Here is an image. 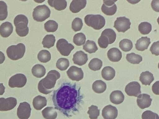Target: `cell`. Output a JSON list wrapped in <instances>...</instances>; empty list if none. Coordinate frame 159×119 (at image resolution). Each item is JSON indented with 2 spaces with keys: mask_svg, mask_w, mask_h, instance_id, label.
Listing matches in <instances>:
<instances>
[{
  "mask_svg": "<svg viewBox=\"0 0 159 119\" xmlns=\"http://www.w3.org/2000/svg\"><path fill=\"white\" fill-rule=\"evenodd\" d=\"M80 88L75 83L62 84L53 92L52 100L55 108L68 117L78 112L83 98L80 91Z\"/></svg>",
  "mask_w": 159,
  "mask_h": 119,
  "instance_id": "cell-1",
  "label": "cell"
},
{
  "mask_svg": "<svg viewBox=\"0 0 159 119\" xmlns=\"http://www.w3.org/2000/svg\"><path fill=\"white\" fill-rule=\"evenodd\" d=\"M60 77V74L56 70L50 71L45 77L40 81L38 85L39 91L41 93L47 95L53 90L57 80Z\"/></svg>",
  "mask_w": 159,
  "mask_h": 119,
  "instance_id": "cell-2",
  "label": "cell"
},
{
  "mask_svg": "<svg viewBox=\"0 0 159 119\" xmlns=\"http://www.w3.org/2000/svg\"><path fill=\"white\" fill-rule=\"evenodd\" d=\"M14 23L16 27V31L18 36L23 37L28 34V20L26 16L22 14L18 15L14 19Z\"/></svg>",
  "mask_w": 159,
  "mask_h": 119,
  "instance_id": "cell-3",
  "label": "cell"
},
{
  "mask_svg": "<svg viewBox=\"0 0 159 119\" xmlns=\"http://www.w3.org/2000/svg\"><path fill=\"white\" fill-rule=\"evenodd\" d=\"M85 23L95 30L102 29L105 24L104 18L100 15L89 14L84 17Z\"/></svg>",
  "mask_w": 159,
  "mask_h": 119,
  "instance_id": "cell-4",
  "label": "cell"
},
{
  "mask_svg": "<svg viewBox=\"0 0 159 119\" xmlns=\"http://www.w3.org/2000/svg\"><path fill=\"white\" fill-rule=\"evenodd\" d=\"M25 51V47L22 43L16 45H11L7 49L6 53L8 57L13 60H16L22 58Z\"/></svg>",
  "mask_w": 159,
  "mask_h": 119,
  "instance_id": "cell-5",
  "label": "cell"
},
{
  "mask_svg": "<svg viewBox=\"0 0 159 119\" xmlns=\"http://www.w3.org/2000/svg\"><path fill=\"white\" fill-rule=\"evenodd\" d=\"M51 11L48 7L44 4L39 5L34 9L32 13L33 19L38 22H43L48 18Z\"/></svg>",
  "mask_w": 159,
  "mask_h": 119,
  "instance_id": "cell-6",
  "label": "cell"
},
{
  "mask_svg": "<svg viewBox=\"0 0 159 119\" xmlns=\"http://www.w3.org/2000/svg\"><path fill=\"white\" fill-rule=\"evenodd\" d=\"M56 47L60 53L64 56H68L74 46L69 43L66 39L61 38L58 40L56 43Z\"/></svg>",
  "mask_w": 159,
  "mask_h": 119,
  "instance_id": "cell-7",
  "label": "cell"
},
{
  "mask_svg": "<svg viewBox=\"0 0 159 119\" xmlns=\"http://www.w3.org/2000/svg\"><path fill=\"white\" fill-rule=\"evenodd\" d=\"M26 82L27 78L24 74L17 73L9 79L8 85L11 88H21L25 85Z\"/></svg>",
  "mask_w": 159,
  "mask_h": 119,
  "instance_id": "cell-8",
  "label": "cell"
},
{
  "mask_svg": "<svg viewBox=\"0 0 159 119\" xmlns=\"http://www.w3.org/2000/svg\"><path fill=\"white\" fill-rule=\"evenodd\" d=\"M131 24L129 19L125 16L120 17L117 18L113 27L118 32L125 33L130 28Z\"/></svg>",
  "mask_w": 159,
  "mask_h": 119,
  "instance_id": "cell-9",
  "label": "cell"
},
{
  "mask_svg": "<svg viewBox=\"0 0 159 119\" xmlns=\"http://www.w3.org/2000/svg\"><path fill=\"white\" fill-rule=\"evenodd\" d=\"M31 109L30 105L26 102L20 103L17 108V114L20 119H28L30 116Z\"/></svg>",
  "mask_w": 159,
  "mask_h": 119,
  "instance_id": "cell-10",
  "label": "cell"
},
{
  "mask_svg": "<svg viewBox=\"0 0 159 119\" xmlns=\"http://www.w3.org/2000/svg\"><path fill=\"white\" fill-rule=\"evenodd\" d=\"M16 98L10 97L7 98H0V111H7L13 109L16 105Z\"/></svg>",
  "mask_w": 159,
  "mask_h": 119,
  "instance_id": "cell-11",
  "label": "cell"
},
{
  "mask_svg": "<svg viewBox=\"0 0 159 119\" xmlns=\"http://www.w3.org/2000/svg\"><path fill=\"white\" fill-rule=\"evenodd\" d=\"M66 73L69 77L73 81L78 82L84 77V73L82 69L75 66L70 67Z\"/></svg>",
  "mask_w": 159,
  "mask_h": 119,
  "instance_id": "cell-12",
  "label": "cell"
},
{
  "mask_svg": "<svg viewBox=\"0 0 159 119\" xmlns=\"http://www.w3.org/2000/svg\"><path fill=\"white\" fill-rule=\"evenodd\" d=\"M125 91L129 96L137 97L141 93V86L137 82H131L126 86Z\"/></svg>",
  "mask_w": 159,
  "mask_h": 119,
  "instance_id": "cell-13",
  "label": "cell"
},
{
  "mask_svg": "<svg viewBox=\"0 0 159 119\" xmlns=\"http://www.w3.org/2000/svg\"><path fill=\"white\" fill-rule=\"evenodd\" d=\"M102 115L104 119H115L118 115V110L115 107L108 105L102 109Z\"/></svg>",
  "mask_w": 159,
  "mask_h": 119,
  "instance_id": "cell-14",
  "label": "cell"
},
{
  "mask_svg": "<svg viewBox=\"0 0 159 119\" xmlns=\"http://www.w3.org/2000/svg\"><path fill=\"white\" fill-rule=\"evenodd\" d=\"M152 100L150 95L146 94H142L137 96V105L142 109L148 108L151 105Z\"/></svg>",
  "mask_w": 159,
  "mask_h": 119,
  "instance_id": "cell-15",
  "label": "cell"
},
{
  "mask_svg": "<svg viewBox=\"0 0 159 119\" xmlns=\"http://www.w3.org/2000/svg\"><path fill=\"white\" fill-rule=\"evenodd\" d=\"M74 63L79 66L85 64L88 60V55L82 51H77L73 55Z\"/></svg>",
  "mask_w": 159,
  "mask_h": 119,
  "instance_id": "cell-16",
  "label": "cell"
},
{
  "mask_svg": "<svg viewBox=\"0 0 159 119\" xmlns=\"http://www.w3.org/2000/svg\"><path fill=\"white\" fill-rule=\"evenodd\" d=\"M87 1L85 0H73L70 3L69 9L73 13H77L86 6Z\"/></svg>",
  "mask_w": 159,
  "mask_h": 119,
  "instance_id": "cell-17",
  "label": "cell"
},
{
  "mask_svg": "<svg viewBox=\"0 0 159 119\" xmlns=\"http://www.w3.org/2000/svg\"><path fill=\"white\" fill-rule=\"evenodd\" d=\"M107 56L110 60L113 62L119 61L122 57V53L117 48L113 47L110 49L107 53Z\"/></svg>",
  "mask_w": 159,
  "mask_h": 119,
  "instance_id": "cell-18",
  "label": "cell"
},
{
  "mask_svg": "<svg viewBox=\"0 0 159 119\" xmlns=\"http://www.w3.org/2000/svg\"><path fill=\"white\" fill-rule=\"evenodd\" d=\"M13 26L11 23L6 21L0 26V34L3 37H7L12 33Z\"/></svg>",
  "mask_w": 159,
  "mask_h": 119,
  "instance_id": "cell-19",
  "label": "cell"
},
{
  "mask_svg": "<svg viewBox=\"0 0 159 119\" xmlns=\"http://www.w3.org/2000/svg\"><path fill=\"white\" fill-rule=\"evenodd\" d=\"M124 98L123 93L119 90L113 91L110 95V101L115 104H119L122 103Z\"/></svg>",
  "mask_w": 159,
  "mask_h": 119,
  "instance_id": "cell-20",
  "label": "cell"
},
{
  "mask_svg": "<svg viewBox=\"0 0 159 119\" xmlns=\"http://www.w3.org/2000/svg\"><path fill=\"white\" fill-rule=\"evenodd\" d=\"M150 43V38L142 37L137 41L135 44V48L138 51H143L148 48Z\"/></svg>",
  "mask_w": 159,
  "mask_h": 119,
  "instance_id": "cell-21",
  "label": "cell"
},
{
  "mask_svg": "<svg viewBox=\"0 0 159 119\" xmlns=\"http://www.w3.org/2000/svg\"><path fill=\"white\" fill-rule=\"evenodd\" d=\"M47 100L44 96L39 95L34 98L33 101V105L34 108L37 110H40L46 106Z\"/></svg>",
  "mask_w": 159,
  "mask_h": 119,
  "instance_id": "cell-22",
  "label": "cell"
},
{
  "mask_svg": "<svg viewBox=\"0 0 159 119\" xmlns=\"http://www.w3.org/2000/svg\"><path fill=\"white\" fill-rule=\"evenodd\" d=\"M154 79L153 74L149 71L142 72L140 75L139 80L143 85H150Z\"/></svg>",
  "mask_w": 159,
  "mask_h": 119,
  "instance_id": "cell-23",
  "label": "cell"
},
{
  "mask_svg": "<svg viewBox=\"0 0 159 119\" xmlns=\"http://www.w3.org/2000/svg\"><path fill=\"white\" fill-rule=\"evenodd\" d=\"M116 72L111 66H107L103 68L101 72L102 77L107 81L112 79L115 77Z\"/></svg>",
  "mask_w": 159,
  "mask_h": 119,
  "instance_id": "cell-24",
  "label": "cell"
},
{
  "mask_svg": "<svg viewBox=\"0 0 159 119\" xmlns=\"http://www.w3.org/2000/svg\"><path fill=\"white\" fill-rule=\"evenodd\" d=\"M48 2L50 6L57 11L63 10L67 7V2L65 0H48Z\"/></svg>",
  "mask_w": 159,
  "mask_h": 119,
  "instance_id": "cell-25",
  "label": "cell"
},
{
  "mask_svg": "<svg viewBox=\"0 0 159 119\" xmlns=\"http://www.w3.org/2000/svg\"><path fill=\"white\" fill-rule=\"evenodd\" d=\"M42 113L45 119H55L57 115L56 109L51 107L45 108L42 111Z\"/></svg>",
  "mask_w": 159,
  "mask_h": 119,
  "instance_id": "cell-26",
  "label": "cell"
},
{
  "mask_svg": "<svg viewBox=\"0 0 159 119\" xmlns=\"http://www.w3.org/2000/svg\"><path fill=\"white\" fill-rule=\"evenodd\" d=\"M31 72L33 75L37 78H41L44 76L46 72L45 68L40 64H36L32 68Z\"/></svg>",
  "mask_w": 159,
  "mask_h": 119,
  "instance_id": "cell-27",
  "label": "cell"
},
{
  "mask_svg": "<svg viewBox=\"0 0 159 119\" xmlns=\"http://www.w3.org/2000/svg\"><path fill=\"white\" fill-rule=\"evenodd\" d=\"M93 90L97 93H102L104 92L107 88L106 83L101 80H97L92 84Z\"/></svg>",
  "mask_w": 159,
  "mask_h": 119,
  "instance_id": "cell-28",
  "label": "cell"
},
{
  "mask_svg": "<svg viewBox=\"0 0 159 119\" xmlns=\"http://www.w3.org/2000/svg\"><path fill=\"white\" fill-rule=\"evenodd\" d=\"M56 41L55 37L52 34L46 35L42 42L43 47L49 49L53 46Z\"/></svg>",
  "mask_w": 159,
  "mask_h": 119,
  "instance_id": "cell-29",
  "label": "cell"
},
{
  "mask_svg": "<svg viewBox=\"0 0 159 119\" xmlns=\"http://www.w3.org/2000/svg\"><path fill=\"white\" fill-rule=\"evenodd\" d=\"M83 49L86 52L91 54L96 52L98 48L94 41L88 40L83 45Z\"/></svg>",
  "mask_w": 159,
  "mask_h": 119,
  "instance_id": "cell-30",
  "label": "cell"
},
{
  "mask_svg": "<svg viewBox=\"0 0 159 119\" xmlns=\"http://www.w3.org/2000/svg\"><path fill=\"white\" fill-rule=\"evenodd\" d=\"M126 59L129 63L133 64H138L142 60V57L140 55L131 53L126 55Z\"/></svg>",
  "mask_w": 159,
  "mask_h": 119,
  "instance_id": "cell-31",
  "label": "cell"
},
{
  "mask_svg": "<svg viewBox=\"0 0 159 119\" xmlns=\"http://www.w3.org/2000/svg\"><path fill=\"white\" fill-rule=\"evenodd\" d=\"M119 46L121 50L125 52L130 51L133 47L132 41L128 39H124L120 42Z\"/></svg>",
  "mask_w": 159,
  "mask_h": 119,
  "instance_id": "cell-32",
  "label": "cell"
},
{
  "mask_svg": "<svg viewBox=\"0 0 159 119\" xmlns=\"http://www.w3.org/2000/svg\"><path fill=\"white\" fill-rule=\"evenodd\" d=\"M102 65V60L98 58H94L91 60L88 64L89 68L93 71L99 70Z\"/></svg>",
  "mask_w": 159,
  "mask_h": 119,
  "instance_id": "cell-33",
  "label": "cell"
},
{
  "mask_svg": "<svg viewBox=\"0 0 159 119\" xmlns=\"http://www.w3.org/2000/svg\"><path fill=\"white\" fill-rule=\"evenodd\" d=\"M152 29V25L147 22H142L138 26V30L143 35L149 34Z\"/></svg>",
  "mask_w": 159,
  "mask_h": 119,
  "instance_id": "cell-34",
  "label": "cell"
},
{
  "mask_svg": "<svg viewBox=\"0 0 159 119\" xmlns=\"http://www.w3.org/2000/svg\"><path fill=\"white\" fill-rule=\"evenodd\" d=\"M37 57L40 62L45 63L50 60L51 55L48 51L45 50H42L39 52Z\"/></svg>",
  "mask_w": 159,
  "mask_h": 119,
  "instance_id": "cell-35",
  "label": "cell"
},
{
  "mask_svg": "<svg viewBox=\"0 0 159 119\" xmlns=\"http://www.w3.org/2000/svg\"><path fill=\"white\" fill-rule=\"evenodd\" d=\"M44 29L48 32H55L58 28V24L55 21L53 20H49L44 24Z\"/></svg>",
  "mask_w": 159,
  "mask_h": 119,
  "instance_id": "cell-36",
  "label": "cell"
},
{
  "mask_svg": "<svg viewBox=\"0 0 159 119\" xmlns=\"http://www.w3.org/2000/svg\"><path fill=\"white\" fill-rule=\"evenodd\" d=\"M101 34L106 36L108 38L109 44L113 43L116 38V34L115 32L112 29H106Z\"/></svg>",
  "mask_w": 159,
  "mask_h": 119,
  "instance_id": "cell-37",
  "label": "cell"
},
{
  "mask_svg": "<svg viewBox=\"0 0 159 119\" xmlns=\"http://www.w3.org/2000/svg\"><path fill=\"white\" fill-rule=\"evenodd\" d=\"M117 9V7L115 4L111 6L108 7L103 3L101 7L102 12L107 15H114L116 12Z\"/></svg>",
  "mask_w": 159,
  "mask_h": 119,
  "instance_id": "cell-38",
  "label": "cell"
},
{
  "mask_svg": "<svg viewBox=\"0 0 159 119\" xmlns=\"http://www.w3.org/2000/svg\"><path fill=\"white\" fill-rule=\"evenodd\" d=\"M69 66V61L68 59L65 58L59 59L57 61L56 64L57 68L61 71L66 70Z\"/></svg>",
  "mask_w": 159,
  "mask_h": 119,
  "instance_id": "cell-39",
  "label": "cell"
},
{
  "mask_svg": "<svg viewBox=\"0 0 159 119\" xmlns=\"http://www.w3.org/2000/svg\"><path fill=\"white\" fill-rule=\"evenodd\" d=\"M86 38L85 35L82 33L76 34L73 38V42L77 46H81L85 42Z\"/></svg>",
  "mask_w": 159,
  "mask_h": 119,
  "instance_id": "cell-40",
  "label": "cell"
},
{
  "mask_svg": "<svg viewBox=\"0 0 159 119\" xmlns=\"http://www.w3.org/2000/svg\"><path fill=\"white\" fill-rule=\"evenodd\" d=\"M88 108L87 113L89 115L90 119H97L100 114V110L98 109V107L92 105Z\"/></svg>",
  "mask_w": 159,
  "mask_h": 119,
  "instance_id": "cell-41",
  "label": "cell"
},
{
  "mask_svg": "<svg viewBox=\"0 0 159 119\" xmlns=\"http://www.w3.org/2000/svg\"><path fill=\"white\" fill-rule=\"evenodd\" d=\"M7 6L3 1H0V20L2 21L6 19L8 15Z\"/></svg>",
  "mask_w": 159,
  "mask_h": 119,
  "instance_id": "cell-42",
  "label": "cell"
},
{
  "mask_svg": "<svg viewBox=\"0 0 159 119\" xmlns=\"http://www.w3.org/2000/svg\"><path fill=\"white\" fill-rule=\"evenodd\" d=\"M83 25L81 19L76 17L74 19L72 23L71 27L75 32L80 31Z\"/></svg>",
  "mask_w": 159,
  "mask_h": 119,
  "instance_id": "cell-43",
  "label": "cell"
},
{
  "mask_svg": "<svg viewBox=\"0 0 159 119\" xmlns=\"http://www.w3.org/2000/svg\"><path fill=\"white\" fill-rule=\"evenodd\" d=\"M142 119H159L158 115L150 110L144 112L142 115Z\"/></svg>",
  "mask_w": 159,
  "mask_h": 119,
  "instance_id": "cell-44",
  "label": "cell"
},
{
  "mask_svg": "<svg viewBox=\"0 0 159 119\" xmlns=\"http://www.w3.org/2000/svg\"><path fill=\"white\" fill-rule=\"evenodd\" d=\"M98 43L99 46L101 48H106L109 44L108 37L105 35L101 34V35L98 40Z\"/></svg>",
  "mask_w": 159,
  "mask_h": 119,
  "instance_id": "cell-45",
  "label": "cell"
},
{
  "mask_svg": "<svg viewBox=\"0 0 159 119\" xmlns=\"http://www.w3.org/2000/svg\"><path fill=\"white\" fill-rule=\"evenodd\" d=\"M159 41H158L154 42L150 49V51L152 54L156 56H158L159 55Z\"/></svg>",
  "mask_w": 159,
  "mask_h": 119,
  "instance_id": "cell-46",
  "label": "cell"
},
{
  "mask_svg": "<svg viewBox=\"0 0 159 119\" xmlns=\"http://www.w3.org/2000/svg\"><path fill=\"white\" fill-rule=\"evenodd\" d=\"M159 0H152L151 3V6L152 9L155 11L159 12Z\"/></svg>",
  "mask_w": 159,
  "mask_h": 119,
  "instance_id": "cell-47",
  "label": "cell"
},
{
  "mask_svg": "<svg viewBox=\"0 0 159 119\" xmlns=\"http://www.w3.org/2000/svg\"><path fill=\"white\" fill-rule=\"evenodd\" d=\"M159 81H156L154 83L152 86L153 92L156 95H159Z\"/></svg>",
  "mask_w": 159,
  "mask_h": 119,
  "instance_id": "cell-48",
  "label": "cell"
},
{
  "mask_svg": "<svg viewBox=\"0 0 159 119\" xmlns=\"http://www.w3.org/2000/svg\"><path fill=\"white\" fill-rule=\"evenodd\" d=\"M117 1L114 0H103V3L106 6L110 7L115 4Z\"/></svg>",
  "mask_w": 159,
  "mask_h": 119,
  "instance_id": "cell-49",
  "label": "cell"
},
{
  "mask_svg": "<svg viewBox=\"0 0 159 119\" xmlns=\"http://www.w3.org/2000/svg\"><path fill=\"white\" fill-rule=\"evenodd\" d=\"M5 59V57L4 53L0 51V64H2L4 61Z\"/></svg>",
  "mask_w": 159,
  "mask_h": 119,
  "instance_id": "cell-50",
  "label": "cell"
},
{
  "mask_svg": "<svg viewBox=\"0 0 159 119\" xmlns=\"http://www.w3.org/2000/svg\"><path fill=\"white\" fill-rule=\"evenodd\" d=\"M5 87L3 83H0V95H2L5 92Z\"/></svg>",
  "mask_w": 159,
  "mask_h": 119,
  "instance_id": "cell-51",
  "label": "cell"
},
{
  "mask_svg": "<svg viewBox=\"0 0 159 119\" xmlns=\"http://www.w3.org/2000/svg\"><path fill=\"white\" fill-rule=\"evenodd\" d=\"M129 2L132 3V4H134V2H135V3H138L140 1H127Z\"/></svg>",
  "mask_w": 159,
  "mask_h": 119,
  "instance_id": "cell-52",
  "label": "cell"
}]
</instances>
